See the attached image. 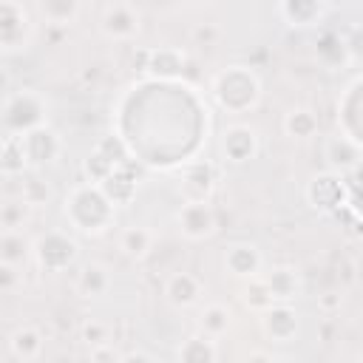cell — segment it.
Returning <instances> with one entry per match:
<instances>
[{"label":"cell","instance_id":"7c38bea8","mask_svg":"<svg viewBox=\"0 0 363 363\" xmlns=\"http://www.w3.org/2000/svg\"><path fill=\"white\" fill-rule=\"evenodd\" d=\"M216 182H218V170L210 159H190L182 167L179 176V196L182 201H210V196L216 193Z\"/></svg>","mask_w":363,"mask_h":363},{"label":"cell","instance_id":"2e32d148","mask_svg":"<svg viewBox=\"0 0 363 363\" xmlns=\"http://www.w3.org/2000/svg\"><path fill=\"white\" fill-rule=\"evenodd\" d=\"M323 159H326V167L335 170V173H352L357 170V164L363 162V147L357 142H352L346 133H335L323 142Z\"/></svg>","mask_w":363,"mask_h":363},{"label":"cell","instance_id":"e575fe53","mask_svg":"<svg viewBox=\"0 0 363 363\" xmlns=\"http://www.w3.org/2000/svg\"><path fill=\"white\" fill-rule=\"evenodd\" d=\"M79 340L88 343V346H99V343H111V326L96 320V318H88L82 320L79 326Z\"/></svg>","mask_w":363,"mask_h":363},{"label":"cell","instance_id":"3957f363","mask_svg":"<svg viewBox=\"0 0 363 363\" xmlns=\"http://www.w3.org/2000/svg\"><path fill=\"white\" fill-rule=\"evenodd\" d=\"M3 136H26L28 130L48 125V102L34 88H17L3 96L0 111Z\"/></svg>","mask_w":363,"mask_h":363},{"label":"cell","instance_id":"5bb4252c","mask_svg":"<svg viewBox=\"0 0 363 363\" xmlns=\"http://www.w3.org/2000/svg\"><path fill=\"white\" fill-rule=\"evenodd\" d=\"M221 264H224V272L238 278V281H247V278L264 272V255H261V250L252 241H233V244H227Z\"/></svg>","mask_w":363,"mask_h":363},{"label":"cell","instance_id":"44dd1931","mask_svg":"<svg viewBox=\"0 0 363 363\" xmlns=\"http://www.w3.org/2000/svg\"><path fill=\"white\" fill-rule=\"evenodd\" d=\"M43 343H45L43 332H40L37 326H31V323L17 326V329L9 335V340H6L9 354H11L14 360H20V363H31V360H37V357L43 354Z\"/></svg>","mask_w":363,"mask_h":363},{"label":"cell","instance_id":"8fae6325","mask_svg":"<svg viewBox=\"0 0 363 363\" xmlns=\"http://www.w3.org/2000/svg\"><path fill=\"white\" fill-rule=\"evenodd\" d=\"M23 145H26V156H28L31 170L54 167L65 153V142H62L60 130H54L51 125H40V128L28 130L23 136Z\"/></svg>","mask_w":363,"mask_h":363},{"label":"cell","instance_id":"836d02e7","mask_svg":"<svg viewBox=\"0 0 363 363\" xmlns=\"http://www.w3.org/2000/svg\"><path fill=\"white\" fill-rule=\"evenodd\" d=\"M116 167H122V164H113L108 156H102L96 147L82 159V176H85V182H94V184H102Z\"/></svg>","mask_w":363,"mask_h":363},{"label":"cell","instance_id":"cb8c5ba5","mask_svg":"<svg viewBox=\"0 0 363 363\" xmlns=\"http://www.w3.org/2000/svg\"><path fill=\"white\" fill-rule=\"evenodd\" d=\"M153 244H156V235H153V230L145 227V224H130V227H125V230L119 233V252H122L125 258H130V261L147 258L150 250H153Z\"/></svg>","mask_w":363,"mask_h":363},{"label":"cell","instance_id":"9c48e42d","mask_svg":"<svg viewBox=\"0 0 363 363\" xmlns=\"http://www.w3.org/2000/svg\"><path fill=\"white\" fill-rule=\"evenodd\" d=\"M258 329L267 343H292L301 332V315L292 303L275 301L264 312H258Z\"/></svg>","mask_w":363,"mask_h":363},{"label":"cell","instance_id":"d4e9b609","mask_svg":"<svg viewBox=\"0 0 363 363\" xmlns=\"http://www.w3.org/2000/svg\"><path fill=\"white\" fill-rule=\"evenodd\" d=\"M130 167H133V162H128V164L116 167V170H113V173L99 184L116 207L130 204V201H133V196H136V190H139V182H136V176L130 173Z\"/></svg>","mask_w":363,"mask_h":363},{"label":"cell","instance_id":"74e56055","mask_svg":"<svg viewBox=\"0 0 363 363\" xmlns=\"http://www.w3.org/2000/svg\"><path fill=\"white\" fill-rule=\"evenodd\" d=\"M340 306H343V298H340L337 292H323V295H318V309H320V312L335 315V312H340Z\"/></svg>","mask_w":363,"mask_h":363},{"label":"cell","instance_id":"7a4b0ae2","mask_svg":"<svg viewBox=\"0 0 363 363\" xmlns=\"http://www.w3.org/2000/svg\"><path fill=\"white\" fill-rule=\"evenodd\" d=\"M261 79L250 65H227L210 79V96L224 113H250L261 102Z\"/></svg>","mask_w":363,"mask_h":363},{"label":"cell","instance_id":"f35d334b","mask_svg":"<svg viewBox=\"0 0 363 363\" xmlns=\"http://www.w3.org/2000/svg\"><path fill=\"white\" fill-rule=\"evenodd\" d=\"M88 357H91L94 363H102V360L113 363V360H119V354L113 352V346H111V343H99V346H91V349H88Z\"/></svg>","mask_w":363,"mask_h":363},{"label":"cell","instance_id":"4316f807","mask_svg":"<svg viewBox=\"0 0 363 363\" xmlns=\"http://www.w3.org/2000/svg\"><path fill=\"white\" fill-rule=\"evenodd\" d=\"M37 11H40L45 26L68 28V26H74L79 20L82 0H37Z\"/></svg>","mask_w":363,"mask_h":363},{"label":"cell","instance_id":"6da1fadb","mask_svg":"<svg viewBox=\"0 0 363 363\" xmlns=\"http://www.w3.org/2000/svg\"><path fill=\"white\" fill-rule=\"evenodd\" d=\"M62 218L74 233L96 238L113 227L116 204L108 199V193L99 184L82 182V184H74L62 199Z\"/></svg>","mask_w":363,"mask_h":363},{"label":"cell","instance_id":"7402d4cb","mask_svg":"<svg viewBox=\"0 0 363 363\" xmlns=\"http://www.w3.org/2000/svg\"><path fill=\"white\" fill-rule=\"evenodd\" d=\"M281 128H284V133H286L289 139H295V142H309V139L318 136L320 119H318V113H315L312 108L295 105V108H289V111L284 113Z\"/></svg>","mask_w":363,"mask_h":363},{"label":"cell","instance_id":"8d00e7d4","mask_svg":"<svg viewBox=\"0 0 363 363\" xmlns=\"http://www.w3.org/2000/svg\"><path fill=\"white\" fill-rule=\"evenodd\" d=\"M343 43H346L349 60H352V62H363V23L352 26V28L343 34Z\"/></svg>","mask_w":363,"mask_h":363},{"label":"cell","instance_id":"ffe728a7","mask_svg":"<svg viewBox=\"0 0 363 363\" xmlns=\"http://www.w3.org/2000/svg\"><path fill=\"white\" fill-rule=\"evenodd\" d=\"M264 281H267V286H269V292H272L275 301L292 303V301L301 298V292H303L301 272H298L295 267H286V264H278V267L267 269V272H264Z\"/></svg>","mask_w":363,"mask_h":363},{"label":"cell","instance_id":"60d3db41","mask_svg":"<svg viewBox=\"0 0 363 363\" xmlns=\"http://www.w3.org/2000/svg\"><path fill=\"white\" fill-rule=\"evenodd\" d=\"M349 204H352L357 213H363V184H357V187L349 193Z\"/></svg>","mask_w":363,"mask_h":363},{"label":"cell","instance_id":"d6986e66","mask_svg":"<svg viewBox=\"0 0 363 363\" xmlns=\"http://www.w3.org/2000/svg\"><path fill=\"white\" fill-rule=\"evenodd\" d=\"M278 14L289 28H315L326 14V0H278Z\"/></svg>","mask_w":363,"mask_h":363},{"label":"cell","instance_id":"8992f818","mask_svg":"<svg viewBox=\"0 0 363 363\" xmlns=\"http://www.w3.org/2000/svg\"><path fill=\"white\" fill-rule=\"evenodd\" d=\"M349 184L343 182V173H335V170H326V173H318L306 182V204L318 213H335L340 210L343 204H349Z\"/></svg>","mask_w":363,"mask_h":363},{"label":"cell","instance_id":"83f0119b","mask_svg":"<svg viewBox=\"0 0 363 363\" xmlns=\"http://www.w3.org/2000/svg\"><path fill=\"white\" fill-rule=\"evenodd\" d=\"M28 167V156H26V145L23 136H3V147H0V173L6 179H17L26 176Z\"/></svg>","mask_w":363,"mask_h":363},{"label":"cell","instance_id":"f1b7e54d","mask_svg":"<svg viewBox=\"0 0 363 363\" xmlns=\"http://www.w3.org/2000/svg\"><path fill=\"white\" fill-rule=\"evenodd\" d=\"M40 173L43 170H28V176H23V184H20V199L26 204H31L34 210H40V207H45V204L54 201V187Z\"/></svg>","mask_w":363,"mask_h":363},{"label":"cell","instance_id":"d590c367","mask_svg":"<svg viewBox=\"0 0 363 363\" xmlns=\"http://www.w3.org/2000/svg\"><path fill=\"white\" fill-rule=\"evenodd\" d=\"M23 267H11V264H0V292L11 295L23 286Z\"/></svg>","mask_w":363,"mask_h":363},{"label":"cell","instance_id":"ac0fdd59","mask_svg":"<svg viewBox=\"0 0 363 363\" xmlns=\"http://www.w3.org/2000/svg\"><path fill=\"white\" fill-rule=\"evenodd\" d=\"M337 111H363V74L354 77V79L346 85L343 96L337 99ZM337 128H340V133H346L352 142H357V145L363 147V113L337 119Z\"/></svg>","mask_w":363,"mask_h":363},{"label":"cell","instance_id":"30bf717a","mask_svg":"<svg viewBox=\"0 0 363 363\" xmlns=\"http://www.w3.org/2000/svg\"><path fill=\"white\" fill-rule=\"evenodd\" d=\"M187 68V54L179 45H159L142 51V74L153 82H179Z\"/></svg>","mask_w":363,"mask_h":363},{"label":"cell","instance_id":"b9f144b4","mask_svg":"<svg viewBox=\"0 0 363 363\" xmlns=\"http://www.w3.org/2000/svg\"><path fill=\"white\" fill-rule=\"evenodd\" d=\"M250 360H275V352H267V349H255L247 354Z\"/></svg>","mask_w":363,"mask_h":363},{"label":"cell","instance_id":"9a60e30c","mask_svg":"<svg viewBox=\"0 0 363 363\" xmlns=\"http://www.w3.org/2000/svg\"><path fill=\"white\" fill-rule=\"evenodd\" d=\"M113 289V272L102 261H85L77 269L74 278V292L85 301H102Z\"/></svg>","mask_w":363,"mask_h":363},{"label":"cell","instance_id":"ba28073f","mask_svg":"<svg viewBox=\"0 0 363 363\" xmlns=\"http://www.w3.org/2000/svg\"><path fill=\"white\" fill-rule=\"evenodd\" d=\"M99 31L113 40V43H130L139 37L142 31V14L133 3L128 0H113L102 9V17H99Z\"/></svg>","mask_w":363,"mask_h":363},{"label":"cell","instance_id":"f546056e","mask_svg":"<svg viewBox=\"0 0 363 363\" xmlns=\"http://www.w3.org/2000/svg\"><path fill=\"white\" fill-rule=\"evenodd\" d=\"M230 323H233V315L224 303H207L199 315V332L210 335V337H224L230 332Z\"/></svg>","mask_w":363,"mask_h":363},{"label":"cell","instance_id":"d6a6232c","mask_svg":"<svg viewBox=\"0 0 363 363\" xmlns=\"http://www.w3.org/2000/svg\"><path fill=\"white\" fill-rule=\"evenodd\" d=\"M34 207L26 204L23 199H9L0 207V230H26V224L31 221Z\"/></svg>","mask_w":363,"mask_h":363},{"label":"cell","instance_id":"484cf974","mask_svg":"<svg viewBox=\"0 0 363 363\" xmlns=\"http://www.w3.org/2000/svg\"><path fill=\"white\" fill-rule=\"evenodd\" d=\"M176 357L184 363H216L218 360V340L204 335V332H196L179 343Z\"/></svg>","mask_w":363,"mask_h":363},{"label":"cell","instance_id":"603a6c76","mask_svg":"<svg viewBox=\"0 0 363 363\" xmlns=\"http://www.w3.org/2000/svg\"><path fill=\"white\" fill-rule=\"evenodd\" d=\"M34 261V238H28L23 230H3L0 233V264L23 267Z\"/></svg>","mask_w":363,"mask_h":363},{"label":"cell","instance_id":"52a82bcc","mask_svg":"<svg viewBox=\"0 0 363 363\" xmlns=\"http://www.w3.org/2000/svg\"><path fill=\"white\" fill-rule=\"evenodd\" d=\"M261 150V139H258V130L252 125H244V122H233L221 130L218 136V153L227 164H250Z\"/></svg>","mask_w":363,"mask_h":363},{"label":"cell","instance_id":"ab89813d","mask_svg":"<svg viewBox=\"0 0 363 363\" xmlns=\"http://www.w3.org/2000/svg\"><path fill=\"white\" fill-rule=\"evenodd\" d=\"M119 360H122V363H133V360H145V363H150L153 354H150V352H142V349H130V352H122Z\"/></svg>","mask_w":363,"mask_h":363},{"label":"cell","instance_id":"e0dca14e","mask_svg":"<svg viewBox=\"0 0 363 363\" xmlns=\"http://www.w3.org/2000/svg\"><path fill=\"white\" fill-rule=\"evenodd\" d=\"M162 292H164V301H167L173 309H190V306H196V303L201 301V295H204V284H201L199 275L182 269V272L167 275Z\"/></svg>","mask_w":363,"mask_h":363},{"label":"cell","instance_id":"277c9868","mask_svg":"<svg viewBox=\"0 0 363 363\" xmlns=\"http://www.w3.org/2000/svg\"><path fill=\"white\" fill-rule=\"evenodd\" d=\"M79 261V241L65 230H45L34 238V264L40 272H65Z\"/></svg>","mask_w":363,"mask_h":363},{"label":"cell","instance_id":"5b68a950","mask_svg":"<svg viewBox=\"0 0 363 363\" xmlns=\"http://www.w3.org/2000/svg\"><path fill=\"white\" fill-rule=\"evenodd\" d=\"M34 40V23L23 0H0V48L3 54H20Z\"/></svg>","mask_w":363,"mask_h":363},{"label":"cell","instance_id":"4fadbf2b","mask_svg":"<svg viewBox=\"0 0 363 363\" xmlns=\"http://www.w3.org/2000/svg\"><path fill=\"white\" fill-rule=\"evenodd\" d=\"M176 227L187 241H207L216 233L218 218L210 201H184L176 213Z\"/></svg>","mask_w":363,"mask_h":363},{"label":"cell","instance_id":"1f68e13d","mask_svg":"<svg viewBox=\"0 0 363 363\" xmlns=\"http://www.w3.org/2000/svg\"><path fill=\"white\" fill-rule=\"evenodd\" d=\"M241 301H244V306H247L250 312H264L267 306L275 303V298H272V292H269V286H267V281H264V272L244 281Z\"/></svg>","mask_w":363,"mask_h":363},{"label":"cell","instance_id":"4dcf8cb0","mask_svg":"<svg viewBox=\"0 0 363 363\" xmlns=\"http://www.w3.org/2000/svg\"><path fill=\"white\" fill-rule=\"evenodd\" d=\"M315 54H318V60H320L326 68H332V71L340 68V65H346V62H352V60H349V51H346V43H343L340 34H323V37L318 40Z\"/></svg>","mask_w":363,"mask_h":363}]
</instances>
